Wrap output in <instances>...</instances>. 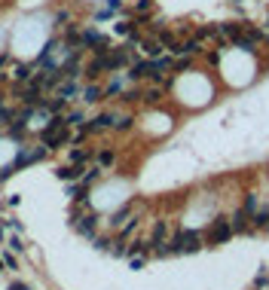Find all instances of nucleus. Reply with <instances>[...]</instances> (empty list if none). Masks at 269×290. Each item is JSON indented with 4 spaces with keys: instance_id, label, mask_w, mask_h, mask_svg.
Instances as JSON below:
<instances>
[{
    "instance_id": "obj_1",
    "label": "nucleus",
    "mask_w": 269,
    "mask_h": 290,
    "mask_svg": "<svg viewBox=\"0 0 269 290\" xmlns=\"http://www.w3.org/2000/svg\"><path fill=\"white\" fill-rule=\"evenodd\" d=\"M199 248H205V235L196 229H181L168 238V251L171 253H196Z\"/></svg>"
},
{
    "instance_id": "obj_2",
    "label": "nucleus",
    "mask_w": 269,
    "mask_h": 290,
    "mask_svg": "<svg viewBox=\"0 0 269 290\" xmlns=\"http://www.w3.org/2000/svg\"><path fill=\"white\" fill-rule=\"evenodd\" d=\"M229 238H232L229 217H227V214H217V217L211 220V226H208V232H205V245H208V248H220V245H227Z\"/></svg>"
},
{
    "instance_id": "obj_3",
    "label": "nucleus",
    "mask_w": 269,
    "mask_h": 290,
    "mask_svg": "<svg viewBox=\"0 0 269 290\" xmlns=\"http://www.w3.org/2000/svg\"><path fill=\"white\" fill-rule=\"evenodd\" d=\"M229 223H232V235H251L254 226H251V214L245 211V208H236L229 217Z\"/></svg>"
},
{
    "instance_id": "obj_4",
    "label": "nucleus",
    "mask_w": 269,
    "mask_h": 290,
    "mask_svg": "<svg viewBox=\"0 0 269 290\" xmlns=\"http://www.w3.org/2000/svg\"><path fill=\"white\" fill-rule=\"evenodd\" d=\"M74 226L80 235H86V238H95V229H98V217L95 214H86V217H80L74 214Z\"/></svg>"
},
{
    "instance_id": "obj_5",
    "label": "nucleus",
    "mask_w": 269,
    "mask_h": 290,
    "mask_svg": "<svg viewBox=\"0 0 269 290\" xmlns=\"http://www.w3.org/2000/svg\"><path fill=\"white\" fill-rule=\"evenodd\" d=\"M156 74V64H153V58H147V61H135L132 67H128V77L132 79H147L150 83V77Z\"/></svg>"
},
{
    "instance_id": "obj_6",
    "label": "nucleus",
    "mask_w": 269,
    "mask_h": 290,
    "mask_svg": "<svg viewBox=\"0 0 269 290\" xmlns=\"http://www.w3.org/2000/svg\"><path fill=\"white\" fill-rule=\"evenodd\" d=\"M113 122H116V116H113V113H98L95 119H89V122H86V132H89V135L107 132V129H113Z\"/></svg>"
},
{
    "instance_id": "obj_7",
    "label": "nucleus",
    "mask_w": 269,
    "mask_h": 290,
    "mask_svg": "<svg viewBox=\"0 0 269 290\" xmlns=\"http://www.w3.org/2000/svg\"><path fill=\"white\" fill-rule=\"evenodd\" d=\"M71 137H67V129H58V132H43V144L46 147H62V144H67Z\"/></svg>"
},
{
    "instance_id": "obj_8",
    "label": "nucleus",
    "mask_w": 269,
    "mask_h": 290,
    "mask_svg": "<svg viewBox=\"0 0 269 290\" xmlns=\"http://www.w3.org/2000/svg\"><path fill=\"white\" fill-rule=\"evenodd\" d=\"M83 174H86L83 165H62V168H58V177L67 180V183H77L80 177H83Z\"/></svg>"
},
{
    "instance_id": "obj_9",
    "label": "nucleus",
    "mask_w": 269,
    "mask_h": 290,
    "mask_svg": "<svg viewBox=\"0 0 269 290\" xmlns=\"http://www.w3.org/2000/svg\"><path fill=\"white\" fill-rule=\"evenodd\" d=\"M202 49H205V43L199 40V37H186V40H181V55H202Z\"/></svg>"
},
{
    "instance_id": "obj_10",
    "label": "nucleus",
    "mask_w": 269,
    "mask_h": 290,
    "mask_svg": "<svg viewBox=\"0 0 269 290\" xmlns=\"http://www.w3.org/2000/svg\"><path fill=\"white\" fill-rule=\"evenodd\" d=\"M46 156V150L43 147H37V150H31V153H25V156H19L16 159V165H13V171L16 168H21V165H31V162H37V159H43Z\"/></svg>"
},
{
    "instance_id": "obj_11",
    "label": "nucleus",
    "mask_w": 269,
    "mask_h": 290,
    "mask_svg": "<svg viewBox=\"0 0 269 290\" xmlns=\"http://www.w3.org/2000/svg\"><path fill=\"white\" fill-rule=\"evenodd\" d=\"M141 49H144V55H147V58H159L162 52H166V46H162V43H159V37H156V40H144V43H141Z\"/></svg>"
},
{
    "instance_id": "obj_12",
    "label": "nucleus",
    "mask_w": 269,
    "mask_h": 290,
    "mask_svg": "<svg viewBox=\"0 0 269 290\" xmlns=\"http://www.w3.org/2000/svg\"><path fill=\"white\" fill-rule=\"evenodd\" d=\"M242 208L248 211L251 217L260 211V193H245V202H242Z\"/></svg>"
},
{
    "instance_id": "obj_13",
    "label": "nucleus",
    "mask_w": 269,
    "mask_h": 290,
    "mask_svg": "<svg viewBox=\"0 0 269 290\" xmlns=\"http://www.w3.org/2000/svg\"><path fill=\"white\" fill-rule=\"evenodd\" d=\"M193 37H199V40H220V31H217V25H202V28H199L196 34H193Z\"/></svg>"
},
{
    "instance_id": "obj_14",
    "label": "nucleus",
    "mask_w": 269,
    "mask_h": 290,
    "mask_svg": "<svg viewBox=\"0 0 269 290\" xmlns=\"http://www.w3.org/2000/svg\"><path fill=\"white\" fill-rule=\"evenodd\" d=\"M101 98H104V89H101V86H86V89H83V101H86V104H95V101H101Z\"/></svg>"
},
{
    "instance_id": "obj_15",
    "label": "nucleus",
    "mask_w": 269,
    "mask_h": 290,
    "mask_svg": "<svg viewBox=\"0 0 269 290\" xmlns=\"http://www.w3.org/2000/svg\"><path fill=\"white\" fill-rule=\"evenodd\" d=\"M190 67H193V58L190 55H178V61L171 64V71L174 74H184V71H190Z\"/></svg>"
},
{
    "instance_id": "obj_16",
    "label": "nucleus",
    "mask_w": 269,
    "mask_h": 290,
    "mask_svg": "<svg viewBox=\"0 0 269 290\" xmlns=\"http://www.w3.org/2000/svg\"><path fill=\"white\" fill-rule=\"evenodd\" d=\"M132 217V205H125V208H120V211H116L113 217H110V223L113 226H120V223H125V220Z\"/></svg>"
},
{
    "instance_id": "obj_17",
    "label": "nucleus",
    "mask_w": 269,
    "mask_h": 290,
    "mask_svg": "<svg viewBox=\"0 0 269 290\" xmlns=\"http://www.w3.org/2000/svg\"><path fill=\"white\" fill-rule=\"evenodd\" d=\"M159 101H162V89H159V86H153V89L144 92V104H159Z\"/></svg>"
},
{
    "instance_id": "obj_18",
    "label": "nucleus",
    "mask_w": 269,
    "mask_h": 290,
    "mask_svg": "<svg viewBox=\"0 0 269 290\" xmlns=\"http://www.w3.org/2000/svg\"><path fill=\"white\" fill-rule=\"evenodd\" d=\"M89 150H71V165H83V162H89Z\"/></svg>"
},
{
    "instance_id": "obj_19",
    "label": "nucleus",
    "mask_w": 269,
    "mask_h": 290,
    "mask_svg": "<svg viewBox=\"0 0 269 290\" xmlns=\"http://www.w3.org/2000/svg\"><path fill=\"white\" fill-rule=\"evenodd\" d=\"M113 159H116L113 150H101V153H98V165H101V168H110V165H113Z\"/></svg>"
},
{
    "instance_id": "obj_20",
    "label": "nucleus",
    "mask_w": 269,
    "mask_h": 290,
    "mask_svg": "<svg viewBox=\"0 0 269 290\" xmlns=\"http://www.w3.org/2000/svg\"><path fill=\"white\" fill-rule=\"evenodd\" d=\"M132 122H135V116H120V119L113 122V129L116 132H128V129H132Z\"/></svg>"
},
{
    "instance_id": "obj_21",
    "label": "nucleus",
    "mask_w": 269,
    "mask_h": 290,
    "mask_svg": "<svg viewBox=\"0 0 269 290\" xmlns=\"http://www.w3.org/2000/svg\"><path fill=\"white\" fill-rule=\"evenodd\" d=\"M220 58H224V52H220V49H211V52H205V64H208V67H217Z\"/></svg>"
},
{
    "instance_id": "obj_22",
    "label": "nucleus",
    "mask_w": 269,
    "mask_h": 290,
    "mask_svg": "<svg viewBox=\"0 0 269 290\" xmlns=\"http://www.w3.org/2000/svg\"><path fill=\"white\" fill-rule=\"evenodd\" d=\"M13 74H16V79H19V83H28V79H31V67H28V64H19Z\"/></svg>"
},
{
    "instance_id": "obj_23",
    "label": "nucleus",
    "mask_w": 269,
    "mask_h": 290,
    "mask_svg": "<svg viewBox=\"0 0 269 290\" xmlns=\"http://www.w3.org/2000/svg\"><path fill=\"white\" fill-rule=\"evenodd\" d=\"M64 122H67V125H80V122H83V113H80V110H71V113L64 116Z\"/></svg>"
},
{
    "instance_id": "obj_24",
    "label": "nucleus",
    "mask_w": 269,
    "mask_h": 290,
    "mask_svg": "<svg viewBox=\"0 0 269 290\" xmlns=\"http://www.w3.org/2000/svg\"><path fill=\"white\" fill-rule=\"evenodd\" d=\"M120 92H123V83H120V79H113V83H107L104 95H120Z\"/></svg>"
},
{
    "instance_id": "obj_25",
    "label": "nucleus",
    "mask_w": 269,
    "mask_h": 290,
    "mask_svg": "<svg viewBox=\"0 0 269 290\" xmlns=\"http://www.w3.org/2000/svg\"><path fill=\"white\" fill-rule=\"evenodd\" d=\"M254 284H257V290H263V287H266V284H269V272H266V269H263V272H260V275H257V278H254Z\"/></svg>"
},
{
    "instance_id": "obj_26",
    "label": "nucleus",
    "mask_w": 269,
    "mask_h": 290,
    "mask_svg": "<svg viewBox=\"0 0 269 290\" xmlns=\"http://www.w3.org/2000/svg\"><path fill=\"white\" fill-rule=\"evenodd\" d=\"M135 9H138V16H144L147 9H153V0H138V6H135Z\"/></svg>"
},
{
    "instance_id": "obj_27",
    "label": "nucleus",
    "mask_w": 269,
    "mask_h": 290,
    "mask_svg": "<svg viewBox=\"0 0 269 290\" xmlns=\"http://www.w3.org/2000/svg\"><path fill=\"white\" fill-rule=\"evenodd\" d=\"M9 248H13V251H21L25 245H21V238H13V241H9Z\"/></svg>"
},
{
    "instance_id": "obj_28",
    "label": "nucleus",
    "mask_w": 269,
    "mask_h": 290,
    "mask_svg": "<svg viewBox=\"0 0 269 290\" xmlns=\"http://www.w3.org/2000/svg\"><path fill=\"white\" fill-rule=\"evenodd\" d=\"M123 6V0H107V9H120Z\"/></svg>"
},
{
    "instance_id": "obj_29",
    "label": "nucleus",
    "mask_w": 269,
    "mask_h": 290,
    "mask_svg": "<svg viewBox=\"0 0 269 290\" xmlns=\"http://www.w3.org/2000/svg\"><path fill=\"white\" fill-rule=\"evenodd\" d=\"M13 290H28V287L25 284H13Z\"/></svg>"
},
{
    "instance_id": "obj_30",
    "label": "nucleus",
    "mask_w": 269,
    "mask_h": 290,
    "mask_svg": "<svg viewBox=\"0 0 269 290\" xmlns=\"http://www.w3.org/2000/svg\"><path fill=\"white\" fill-rule=\"evenodd\" d=\"M229 3H236V6H239V3H242V0H229Z\"/></svg>"
},
{
    "instance_id": "obj_31",
    "label": "nucleus",
    "mask_w": 269,
    "mask_h": 290,
    "mask_svg": "<svg viewBox=\"0 0 269 290\" xmlns=\"http://www.w3.org/2000/svg\"><path fill=\"white\" fill-rule=\"evenodd\" d=\"M266 34H269V19H266Z\"/></svg>"
},
{
    "instance_id": "obj_32",
    "label": "nucleus",
    "mask_w": 269,
    "mask_h": 290,
    "mask_svg": "<svg viewBox=\"0 0 269 290\" xmlns=\"http://www.w3.org/2000/svg\"><path fill=\"white\" fill-rule=\"evenodd\" d=\"M263 232H269V223H266V229H263Z\"/></svg>"
}]
</instances>
